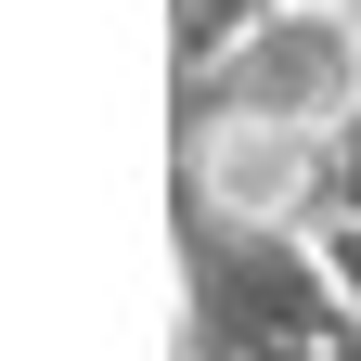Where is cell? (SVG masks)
I'll list each match as a JSON object with an SVG mask.
<instances>
[{
  "instance_id": "6da1fadb",
  "label": "cell",
  "mask_w": 361,
  "mask_h": 361,
  "mask_svg": "<svg viewBox=\"0 0 361 361\" xmlns=\"http://www.w3.org/2000/svg\"><path fill=\"white\" fill-rule=\"evenodd\" d=\"M194 361H361V297L323 245L194 219Z\"/></svg>"
},
{
  "instance_id": "7a4b0ae2",
  "label": "cell",
  "mask_w": 361,
  "mask_h": 361,
  "mask_svg": "<svg viewBox=\"0 0 361 361\" xmlns=\"http://www.w3.org/2000/svg\"><path fill=\"white\" fill-rule=\"evenodd\" d=\"M207 116H284V129H361V39L336 0H258L207 65Z\"/></svg>"
},
{
  "instance_id": "3957f363",
  "label": "cell",
  "mask_w": 361,
  "mask_h": 361,
  "mask_svg": "<svg viewBox=\"0 0 361 361\" xmlns=\"http://www.w3.org/2000/svg\"><path fill=\"white\" fill-rule=\"evenodd\" d=\"M180 168H194V219H219V233H297L336 194V142L284 116H194Z\"/></svg>"
},
{
  "instance_id": "277c9868",
  "label": "cell",
  "mask_w": 361,
  "mask_h": 361,
  "mask_svg": "<svg viewBox=\"0 0 361 361\" xmlns=\"http://www.w3.org/2000/svg\"><path fill=\"white\" fill-rule=\"evenodd\" d=\"M323 271H336V284L361 297V219H323Z\"/></svg>"
},
{
  "instance_id": "5b68a950",
  "label": "cell",
  "mask_w": 361,
  "mask_h": 361,
  "mask_svg": "<svg viewBox=\"0 0 361 361\" xmlns=\"http://www.w3.org/2000/svg\"><path fill=\"white\" fill-rule=\"evenodd\" d=\"M336 219H361V129H336Z\"/></svg>"
},
{
  "instance_id": "8992f818",
  "label": "cell",
  "mask_w": 361,
  "mask_h": 361,
  "mask_svg": "<svg viewBox=\"0 0 361 361\" xmlns=\"http://www.w3.org/2000/svg\"><path fill=\"white\" fill-rule=\"evenodd\" d=\"M336 13H348V39H361V0H336Z\"/></svg>"
}]
</instances>
